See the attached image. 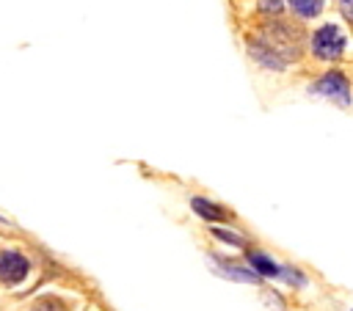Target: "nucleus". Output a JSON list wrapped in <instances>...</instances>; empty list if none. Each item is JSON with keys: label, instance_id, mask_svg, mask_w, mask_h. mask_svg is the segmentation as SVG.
<instances>
[{"label": "nucleus", "instance_id": "obj_7", "mask_svg": "<svg viewBox=\"0 0 353 311\" xmlns=\"http://www.w3.org/2000/svg\"><path fill=\"white\" fill-rule=\"evenodd\" d=\"M215 267L223 272V275H229V278H234V281H248V283H254V281H259V275L254 272V270H245V267H237L234 261H223V259H215Z\"/></svg>", "mask_w": 353, "mask_h": 311}, {"label": "nucleus", "instance_id": "obj_5", "mask_svg": "<svg viewBox=\"0 0 353 311\" xmlns=\"http://www.w3.org/2000/svg\"><path fill=\"white\" fill-rule=\"evenodd\" d=\"M190 206H193V212H196L201 220H210V223L226 217V212H223L218 204H212L210 198H204V195H193V198H190Z\"/></svg>", "mask_w": 353, "mask_h": 311}, {"label": "nucleus", "instance_id": "obj_12", "mask_svg": "<svg viewBox=\"0 0 353 311\" xmlns=\"http://www.w3.org/2000/svg\"><path fill=\"white\" fill-rule=\"evenodd\" d=\"M339 14H342L347 22H353V0H339Z\"/></svg>", "mask_w": 353, "mask_h": 311}, {"label": "nucleus", "instance_id": "obj_6", "mask_svg": "<svg viewBox=\"0 0 353 311\" xmlns=\"http://www.w3.org/2000/svg\"><path fill=\"white\" fill-rule=\"evenodd\" d=\"M248 261H251L254 272H256V275H265V278H276V275H279V270H281L270 256H265V253H259V250L248 253Z\"/></svg>", "mask_w": 353, "mask_h": 311}, {"label": "nucleus", "instance_id": "obj_4", "mask_svg": "<svg viewBox=\"0 0 353 311\" xmlns=\"http://www.w3.org/2000/svg\"><path fill=\"white\" fill-rule=\"evenodd\" d=\"M28 270H30V261L22 253H17V250H3L0 253V283H19V281H25Z\"/></svg>", "mask_w": 353, "mask_h": 311}, {"label": "nucleus", "instance_id": "obj_1", "mask_svg": "<svg viewBox=\"0 0 353 311\" xmlns=\"http://www.w3.org/2000/svg\"><path fill=\"white\" fill-rule=\"evenodd\" d=\"M345 33L336 28V25H323V28H317L314 33H312V39H309V50H312V55L317 58V61H336L342 52H345Z\"/></svg>", "mask_w": 353, "mask_h": 311}, {"label": "nucleus", "instance_id": "obj_11", "mask_svg": "<svg viewBox=\"0 0 353 311\" xmlns=\"http://www.w3.org/2000/svg\"><path fill=\"white\" fill-rule=\"evenodd\" d=\"M259 11L262 14H279V11H284V0H259Z\"/></svg>", "mask_w": 353, "mask_h": 311}, {"label": "nucleus", "instance_id": "obj_9", "mask_svg": "<svg viewBox=\"0 0 353 311\" xmlns=\"http://www.w3.org/2000/svg\"><path fill=\"white\" fill-rule=\"evenodd\" d=\"M212 237L221 239V242H226V245H234V248H243V245H245V237H243V234H234V231H229V228L212 226Z\"/></svg>", "mask_w": 353, "mask_h": 311}, {"label": "nucleus", "instance_id": "obj_3", "mask_svg": "<svg viewBox=\"0 0 353 311\" xmlns=\"http://www.w3.org/2000/svg\"><path fill=\"white\" fill-rule=\"evenodd\" d=\"M248 55H251L259 66H265V69H270V72H284V69L290 66V61H287L270 41H256V39H251V41H248Z\"/></svg>", "mask_w": 353, "mask_h": 311}, {"label": "nucleus", "instance_id": "obj_2", "mask_svg": "<svg viewBox=\"0 0 353 311\" xmlns=\"http://www.w3.org/2000/svg\"><path fill=\"white\" fill-rule=\"evenodd\" d=\"M314 96H325V99H334L339 105H350V83L342 72H328L323 74L312 88H309Z\"/></svg>", "mask_w": 353, "mask_h": 311}, {"label": "nucleus", "instance_id": "obj_10", "mask_svg": "<svg viewBox=\"0 0 353 311\" xmlns=\"http://www.w3.org/2000/svg\"><path fill=\"white\" fill-rule=\"evenodd\" d=\"M279 275H281L284 281H290L292 286H303V281H306V278H303L298 270H292V267H281V270H279Z\"/></svg>", "mask_w": 353, "mask_h": 311}, {"label": "nucleus", "instance_id": "obj_8", "mask_svg": "<svg viewBox=\"0 0 353 311\" xmlns=\"http://www.w3.org/2000/svg\"><path fill=\"white\" fill-rule=\"evenodd\" d=\"M287 6L298 19H314L323 11V0H287Z\"/></svg>", "mask_w": 353, "mask_h": 311}]
</instances>
